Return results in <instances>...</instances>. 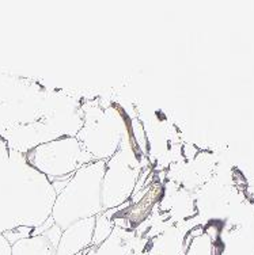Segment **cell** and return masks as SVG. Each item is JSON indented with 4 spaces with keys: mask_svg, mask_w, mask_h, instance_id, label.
I'll return each mask as SVG.
<instances>
[{
    "mask_svg": "<svg viewBox=\"0 0 254 255\" xmlns=\"http://www.w3.org/2000/svg\"><path fill=\"white\" fill-rule=\"evenodd\" d=\"M12 255H54V247L46 236H29L11 247Z\"/></svg>",
    "mask_w": 254,
    "mask_h": 255,
    "instance_id": "1",
    "label": "cell"
},
{
    "mask_svg": "<svg viewBox=\"0 0 254 255\" xmlns=\"http://www.w3.org/2000/svg\"><path fill=\"white\" fill-rule=\"evenodd\" d=\"M11 247L12 246L8 243V241L3 236V234H0V255H12Z\"/></svg>",
    "mask_w": 254,
    "mask_h": 255,
    "instance_id": "2",
    "label": "cell"
},
{
    "mask_svg": "<svg viewBox=\"0 0 254 255\" xmlns=\"http://www.w3.org/2000/svg\"><path fill=\"white\" fill-rule=\"evenodd\" d=\"M78 255H80V254H78Z\"/></svg>",
    "mask_w": 254,
    "mask_h": 255,
    "instance_id": "3",
    "label": "cell"
}]
</instances>
